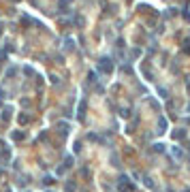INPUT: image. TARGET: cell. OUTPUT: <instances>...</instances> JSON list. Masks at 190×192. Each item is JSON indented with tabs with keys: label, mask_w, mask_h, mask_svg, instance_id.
I'll use <instances>...</instances> for the list:
<instances>
[{
	"label": "cell",
	"mask_w": 190,
	"mask_h": 192,
	"mask_svg": "<svg viewBox=\"0 0 190 192\" xmlns=\"http://www.w3.org/2000/svg\"><path fill=\"white\" fill-rule=\"evenodd\" d=\"M100 71H105V73H111L113 71V62H111V58H100Z\"/></svg>",
	"instance_id": "6da1fadb"
},
{
	"label": "cell",
	"mask_w": 190,
	"mask_h": 192,
	"mask_svg": "<svg viewBox=\"0 0 190 192\" xmlns=\"http://www.w3.org/2000/svg\"><path fill=\"white\" fill-rule=\"evenodd\" d=\"M118 188H120V192L135 190V186H133V184H128V177H122V179H120V184H118Z\"/></svg>",
	"instance_id": "7a4b0ae2"
},
{
	"label": "cell",
	"mask_w": 190,
	"mask_h": 192,
	"mask_svg": "<svg viewBox=\"0 0 190 192\" xmlns=\"http://www.w3.org/2000/svg\"><path fill=\"white\" fill-rule=\"evenodd\" d=\"M186 137V130H180V132H173V139H184Z\"/></svg>",
	"instance_id": "3957f363"
},
{
	"label": "cell",
	"mask_w": 190,
	"mask_h": 192,
	"mask_svg": "<svg viewBox=\"0 0 190 192\" xmlns=\"http://www.w3.org/2000/svg\"><path fill=\"white\" fill-rule=\"evenodd\" d=\"M173 156H177V158L182 160V158H184V152H182V149H173Z\"/></svg>",
	"instance_id": "277c9868"
},
{
	"label": "cell",
	"mask_w": 190,
	"mask_h": 192,
	"mask_svg": "<svg viewBox=\"0 0 190 192\" xmlns=\"http://www.w3.org/2000/svg\"><path fill=\"white\" fill-rule=\"evenodd\" d=\"M0 34H2V21H0Z\"/></svg>",
	"instance_id": "5b68a950"
},
{
	"label": "cell",
	"mask_w": 190,
	"mask_h": 192,
	"mask_svg": "<svg viewBox=\"0 0 190 192\" xmlns=\"http://www.w3.org/2000/svg\"><path fill=\"white\" fill-rule=\"evenodd\" d=\"M188 122H190V120H188Z\"/></svg>",
	"instance_id": "8992f818"
}]
</instances>
